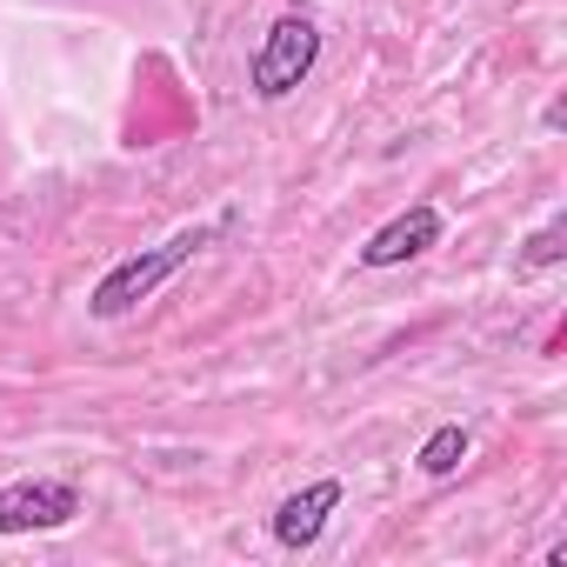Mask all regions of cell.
<instances>
[{
	"label": "cell",
	"instance_id": "4",
	"mask_svg": "<svg viewBox=\"0 0 567 567\" xmlns=\"http://www.w3.org/2000/svg\"><path fill=\"white\" fill-rule=\"evenodd\" d=\"M441 207L434 200H414V207H401L388 227H374L368 240H361V267H408V260H421L427 247H441Z\"/></svg>",
	"mask_w": 567,
	"mask_h": 567
},
{
	"label": "cell",
	"instance_id": "6",
	"mask_svg": "<svg viewBox=\"0 0 567 567\" xmlns=\"http://www.w3.org/2000/svg\"><path fill=\"white\" fill-rule=\"evenodd\" d=\"M467 447H474V434L461 427V421H441L427 441H421V454H414V467L427 474V481H447L461 461H467Z\"/></svg>",
	"mask_w": 567,
	"mask_h": 567
},
{
	"label": "cell",
	"instance_id": "1",
	"mask_svg": "<svg viewBox=\"0 0 567 567\" xmlns=\"http://www.w3.org/2000/svg\"><path fill=\"white\" fill-rule=\"evenodd\" d=\"M227 227V220H220ZM220 227H181V234H167L161 247H141V254H127V260H114L101 280H94V295H87V315L94 321H127L141 301H154L161 288H167V280L220 234Z\"/></svg>",
	"mask_w": 567,
	"mask_h": 567
},
{
	"label": "cell",
	"instance_id": "2",
	"mask_svg": "<svg viewBox=\"0 0 567 567\" xmlns=\"http://www.w3.org/2000/svg\"><path fill=\"white\" fill-rule=\"evenodd\" d=\"M315 61H321V28H315L308 14H280V21L267 28V41H260L254 68H247L254 101H288V94L315 74Z\"/></svg>",
	"mask_w": 567,
	"mask_h": 567
},
{
	"label": "cell",
	"instance_id": "3",
	"mask_svg": "<svg viewBox=\"0 0 567 567\" xmlns=\"http://www.w3.org/2000/svg\"><path fill=\"white\" fill-rule=\"evenodd\" d=\"M81 514V487L34 474V481H8L0 487V534H54Z\"/></svg>",
	"mask_w": 567,
	"mask_h": 567
},
{
	"label": "cell",
	"instance_id": "7",
	"mask_svg": "<svg viewBox=\"0 0 567 567\" xmlns=\"http://www.w3.org/2000/svg\"><path fill=\"white\" fill-rule=\"evenodd\" d=\"M567 260V214H554L527 247H520V274H547V267H560Z\"/></svg>",
	"mask_w": 567,
	"mask_h": 567
},
{
	"label": "cell",
	"instance_id": "5",
	"mask_svg": "<svg viewBox=\"0 0 567 567\" xmlns=\"http://www.w3.org/2000/svg\"><path fill=\"white\" fill-rule=\"evenodd\" d=\"M334 507H341V481H334V474H328V481H308L301 494H288V501L274 507V540L288 547V554H308V547L328 534Z\"/></svg>",
	"mask_w": 567,
	"mask_h": 567
}]
</instances>
